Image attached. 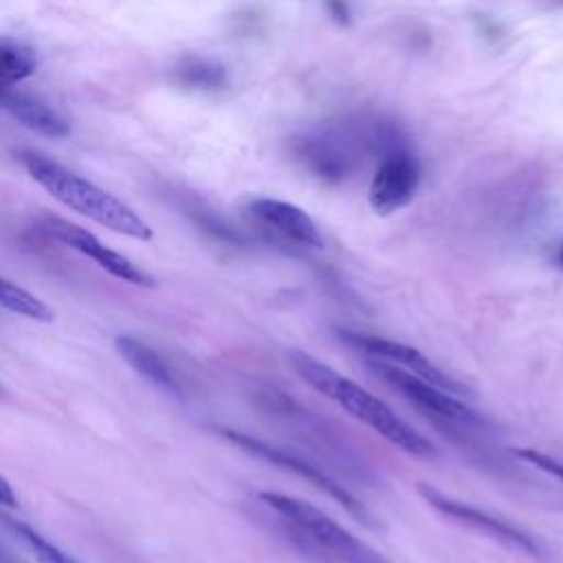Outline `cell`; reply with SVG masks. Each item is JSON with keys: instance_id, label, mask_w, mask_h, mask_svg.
Masks as SVG:
<instances>
[{"instance_id": "9a60e30c", "label": "cell", "mask_w": 563, "mask_h": 563, "mask_svg": "<svg viewBox=\"0 0 563 563\" xmlns=\"http://www.w3.org/2000/svg\"><path fill=\"white\" fill-rule=\"evenodd\" d=\"M0 306L13 314L33 319V321H53V310L33 292H29L26 288L4 279L0 275Z\"/></svg>"}, {"instance_id": "44dd1931", "label": "cell", "mask_w": 563, "mask_h": 563, "mask_svg": "<svg viewBox=\"0 0 563 563\" xmlns=\"http://www.w3.org/2000/svg\"><path fill=\"white\" fill-rule=\"evenodd\" d=\"M554 7H563V0H550Z\"/></svg>"}, {"instance_id": "ac0fdd59", "label": "cell", "mask_w": 563, "mask_h": 563, "mask_svg": "<svg viewBox=\"0 0 563 563\" xmlns=\"http://www.w3.org/2000/svg\"><path fill=\"white\" fill-rule=\"evenodd\" d=\"M325 7L330 11V15L339 22V24H347L350 22V9L345 4V0H325Z\"/></svg>"}, {"instance_id": "ba28073f", "label": "cell", "mask_w": 563, "mask_h": 563, "mask_svg": "<svg viewBox=\"0 0 563 563\" xmlns=\"http://www.w3.org/2000/svg\"><path fill=\"white\" fill-rule=\"evenodd\" d=\"M418 493L422 495V499L431 508H435L438 512L455 519L457 523H464V526H468V528H473V530H477V532H482V534H486V537H490V539H495V541H499V543H504L512 550L526 552L530 556H537L541 552L539 543L528 532H523L521 528H517V526H512V523H508V521H504V519H499V517H495V515H490V512H486L477 506H471L462 499H455V497H451V495H446V493H442V490H438L429 484H420Z\"/></svg>"}, {"instance_id": "d6986e66", "label": "cell", "mask_w": 563, "mask_h": 563, "mask_svg": "<svg viewBox=\"0 0 563 563\" xmlns=\"http://www.w3.org/2000/svg\"><path fill=\"white\" fill-rule=\"evenodd\" d=\"M0 506H7V508H15L18 506L15 490L11 488L7 477H2V475H0Z\"/></svg>"}, {"instance_id": "277c9868", "label": "cell", "mask_w": 563, "mask_h": 563, "mask_svg": "<svg viewBox=\"0 0 563 563\" xmlns=\"http://www.w3.org/2000/svg\"><path fill=\"white\" fill-rule=\"evenodd\" d=\"M365 365L405 402H409L413 409H418L435 424L457 429L464 433H475L486 427V420L475 409H471L457 394L385 361L365 358Z\"/></svg>"}, {"instance_id": "52a82bcc", "label": "cell", "mask_w": 563, "mask_h": 563, "mask_svg": "<svg viewBox=\"0 0 563 563\" xmlns=\"http://www.w3.org/2000/svg\"><path fill=\"white\" fill-rule=\"evenodd\" d=\"M40 229L48 238H53V240L75 249L77 253L86 255L88 260H92L97 266H101L106 273H110L117 279L130 282V284L141 286V288L156 286V279L150 273H145L143 268L132 264L125 255H121L119 251L103 244L95 233H90L88 229H84L79 224H73V222H68L64 218H57V216H46V218L40 220Z\"/></svg>"}, {"instance_id": "30bf717a", "label": "cell", "mask_w": 563, "mask_h": 563, "mask_svg": "<svg viewBox=\"0 0 563 563\" xmlns=\"http://www.w3.org/2000/svg\"><path fill=\"white\" fill-rule=\"evenodd\" d=\"M420 185V163L407 150L398 147L378 158V167L372 176L367 200L374 213L389 216L409 205Z\"/></svg>"}, {"instance_id": "ffe728a7", "label": "cell", "mask_w": 563, "mask_h": 563, "mask_svg": "<svg viewBox=\"0 0 563 563\" xmlns=\"http://www.w3.org/2000/svg\"><path fill=\"white\" fill-rule=\"evenodd\" d=\"M556 260H559V264L563 266V242H561V246H559V253H556Z\"/></svg>"}, {"instance_id": "7c38bea8", "label": "cell", "mask_w": 563, "mask_h": 563, "mask_svg": "<svg viewBox=\"0 0 563 563\" xmlns=\"http://www.w3.org/2000/svg\"><path fill=\"white\" fill-rule=\"evenodd\" d=\"M114 347L121 354V358L143 378H147L152 385L161 387L167 394H180V380L174 374L172 365L158 354L156 347L150 343L130 336V334H119L114 339Z\"/></svg>"}, {"instance_id": "e0dca14e", "label": "cell", "mask_w": 563, "mask_h": 563, "mask_svg": "<svg viewBox=\"0 0 563 563\" xmlns=\"http://www.w3.org/2000/svg\"><path fill=\"white\" fill-rule=\"evenodd\" d=\"M515 455L521 457L523 462H528L530 466L539 468L541 473H545V475H550V477L563 482V462H561L559 457H552V455H548V453H543V451H539V449H532V446L517 449Z\"/></svg>"}, {"instance_id": "9c48e42d", "label": "cell", "mask_w": 563, "mask_h": 563, "mask_svg": "<svg viewBox=\"0 0 563 563\" xmlns=\"http://www.w3.org/2000/svg\"><path fill=\"white\" fill-rule=\"evenodd\" d=\"M249 220L279 244L321 249L323 238L317 222L297 205L277 198H255L246 205Z\"/></svg>"}, {"instance_id": "3957f363", "label": "cell", "mask_w": 563, "mask_h": 563, "mask_svg": "<svg viewBox=\"0 0 563 563\" xmlns=\"http://www.w3.org/2000/svg\"><path fill=\"white\" fill-rule=\"evenodd\" d=\"M257 497L279 517L295 539L334 563H391L380 550L352 534L345 526L306 499L277 490H262Z\"/></svg>"}, {"instance_id": "603a6c76", "label": "cell", "mask_w": 563, "mask_h": 563, "mask_svg": "<svg viewBox=\"0 0 563 563\" xmlns=\"http://www.w3.org/2000/svg\"><path fill=\"white\" fill-rule=\"evenodd\" d=\"M0 394H2V387H0Z\"/></svg>"}, {"instance_id": "5bb4252c", "label": "cell", "mask_w": 563, "mask_h": 563, "mask_svg": "<svg viewBox=\"0 0 563 563\" xmlns=\"http://www.w3.org/2000/svg\"><path fill=\"white\" fill-rule=\"evenodd\" d=\"M37 70L35 51L9 35H0V84L15 86Z\"/></svg>"}, {"instance_id": "7a4b0ae2", "label": "cell", "mask_w": 563, "mask_h": 563, "mask_svg": "<svg viewBox=\"0 0 563 563\" xmlns=\"http://www.w3.org/2000/svg\"><path fill=\"white\" fill-rule=\"evenodd\" d=\"M18 161L40 187H44L55 200H59L68 209L95 220L97 224L114 233L134 240H152L154 233L150 224L132 207H128L123 200L108 194L106 189L97 187L95 183L77 176L75 172L66 169L64 165L35 150H20Z\"/></svg>"}, {"instance_id": "7402d4cb", "label": "cell", "mask_w": 563, "mask_h": 563, "mask_svg": "<svg viewBox=\"0 0 563 563\" xmlns=\"http://www.w3.org/2000/svg\"><path fill=\"white\" fill-rule=\"evenodd\" d=\"M0 563H4V556H2V552H0Z\"/></svg>"}, {"instance_id": "8fae6325", "label": "cell", "mask_w": 563, "mask_h": 563, "mask_svg": "<svg viewBox=\"0 0 563 563\" xmlns=\"http://www.w3.org/2000/svg\"><path fill=\"white\" fill-rule=\"evenodd\" d=\"M0 110H4L24 128L44 136L57 139L70 132V123L53 106L29 92L13 90V86L0 84Z\"/></svg>"}, {"instance_id": "8992f818", "label": "cell", "mask_w": 563, "mask_h": 563, "mask_svg": "<svg viewBox=\"0 0 563 563\" xmlns=\"http://www.w3.org/2000/svg\"><path fill=\"white\" fill-rule=\"evenodd\" d=\"M334 334L339 336L341 343H345L350 350L358 352L363 358H376V361L391 363V365L407 369V372H411L438 387H444L457 396L466 394V387L460 380H455L453 376L442 372L429 356H424L413 345H407V343L389 339V336L347 330V328H339Z\"/></svg>"}, {"instance_id": "4fadbf2b", "label": "cell", "mask_w": 563, "mask_h": 563, "mask_svg": "<svg viewBox=\"0 0 563 563\" xmlns=\"http://www.w3.org/2000/svg\"><path fill=\"white\" fill-rule=\"evenodd\" d=\"M172 79L176 86L185 90L198 92H216L227 86V68L202 55H185L172 68Z\"/></svg>"}, {"instance_id": "5b68a950", "label": "cell", "mask_w": 563, "mask_h": 563, "mask_svg": "<svg viewBox=\"0 0 563 563\" xmlns=\"http://www.w3.org/2000/svg\"><path fill=\"white\" fill-rule=\"evenodd\" d=\"M224 435L229 442H233L238 449H242L244 453L262 460V462H268L286 473H295L297 477L306 479L308 484H312L314 488H319L321 493H325L330 499H334L341 508H345L352 517H356L358 521L372 526V515L369 510L363 506V501H358L343 484H339L334 477H330L325 471H321L319 466L310 464L308 460L282 449V446H275L271 442H264L255 435H249L244 431H235V429H224Z\"/></svg>"}, {"instance_id": "2e32d148", "label": "cell", "mask_w": 563, "mask_h": 563, "mask_svg": "<svg viewBox=\"0 0 563 563\" xmlns=\"http://www.w3.org/2000/svg\"><path fill=\"white\" fill-rule=\"evenodd\" d=\"M7 523L15 532V537L35 554L40 563H79L68 552H64L62 548L51 543L46 537H42L37 530H33L31 526L22 521H7Z\"/></svg>"}, {"instance_id": "6da1fadb", "label": "cell", "mask_w": 563, "mask_h": 563, "mask_svg": "<svg viewBox=\"0 0 563 563\" xmlns=\"http://www.w3.org/2000/svg\"><path fill=\"white\" fill-rule=\"evenodd\" d=\"M288 363L295 374L310 385L314 391L339 405L352 418L376 431L389 444L416 457H435L438 451L431 440H427L416 427H411L405 418H400L385 400L374 396L363 385L343 376L321 358L303 352L290 350Z\"/></svg>"}]
</instances>
